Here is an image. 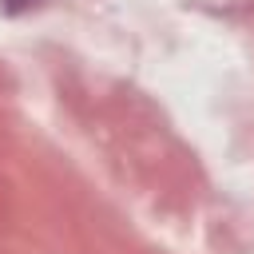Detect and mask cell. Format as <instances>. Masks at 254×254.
<instances>
[{
	"mask_svg": "<svg viewBox=\"0 0 254 254\" xmlns=\"http://www.w3.org/2000/svg\"><path fill=\"white\" fill-rule=\"evenodd\" d=\"M36 4H44V0H4V12H28V8H36Z\"/></svg>",
	"mask_w": 254,
	"mask_h": 254,
	"instance_id": "1",
	"label": "cell"
}]
</instances>
